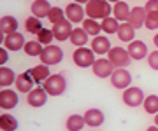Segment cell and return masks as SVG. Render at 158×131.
Returning a JSON list of instances; mask_svg holds the SVG:
<instances>
[{"label":"cell","mask_w":158,"mask_h":131,"mask_svg":"<svg viewBox=\"0 0 158 131\" xmlns=\"http://www.w3.org/2000/svg\"><path fill=\"white\" fill-rule=\"evenodd\" d=\"M86 17L91 19H106L113 14V6L107 0H90L85 7Z\"/></svg>","instance_id":"6da1fadb"},{"label":"cell","mask_w":158,"mask_h":131,"mask_svg":"<svg viewBox=\"0 0 158 131\" xmlns=\"http://www.w3.org/2000/svg\"><path fill=\"white\" fill-rule=\"evenodd\" d=\"M42 87L46 89V93L49 96H62L65 93V89H67V79H65L63 74H53L42 84Z\"/></svg>","instance_id":"7a4b0ae2"},{"label":"cell","mask_w":158,"mask_h":131,"mask_svg":"<svg viewBox=\"0 0 158 131\" xmlns=\"http://www.w3.org/2000/svg\"><path fill=\"white\" fill-rule=\"evenodd\" d=\"M95 56L97 54L93 52L91 47H76V51L72 54V60L79 68H90V67H93V63L97 61Z\"/></svg>","instance_id":"3957f363"},{"label":"cell","mask_w":158,"mask_h":131,"mask_svg":"<svg viewBox=\"0 0 158 131\" xmlns=\"http://www.w3.org/2000/svg\"><path fill=\"white\" fill-rule=\"evenodd\" d=\"M107 60L113 63L114 68H125V67H128L130 65V54H128V49H125V47H118L114 46L107 54Z\"/></svg>","instance_id":"277c9868"},{"label":"cell","mask_w":158,"mask_h":131,"mask_svg":"<svg viewBox=\"0 0 158 131\" xmlns=\"http://www.w3.org/2000/svg\"><path fill=\"white\" fill-rule=\"evenodd\" d=\"M39 60H40V63H44L48 67L58 65V63L63 61V49L58 47V46H53V44H51V46H46Z\"/></svg>","instance_id":"5b68a950"},{"label":"cell","mask_w":158,"mask_h":131,"mask_svg":"<svg viewBox=\"0 0 158 131\" xmlns=\"http://www.w3.org/2000/svg\"><path fill=\"white\" fill-rule=\"evenodd\" d=\"M109 79H111V86H113L114 89H123L125 91V89L130 87L134 77H132V74L127 68H116Z\"/></svg>","instance_id":"8992f818"},{"label":"cell","mask_w":158,"mask_h":131,"mask_svg":"<svg viewBox=\"0 0 158 131\" xmlns=\"http://www.w3.org/2000/svg\"><path fill=\"white\" fill-rule=\"evenodd\" d=\"M121 98H123V103L127 105V107H130V108L139 107V105H142L144 100H146L144 91H142L141 87H132V86H130L128 89H125Z\"/></svg>","instance_id":"52a82bcc"},{"label":"cell","mask_w":158,"mask_h":131,"mask_svg":"<svg viewBox=\"0 0 158 131\" xmlns=\"http://www.w3.org/2000/svg\"><path fill=\"white\" fill-rule=\"evenodd\" d=\"M91 70H93V75H97L98 79H107V77L113 75V72L116 68L113 67V63L109 61L107 58H97V61L93 63Z\"/></svg>","instance_id":"ba28073f"},{"label":"cell","mask_w":158,"mask_h":131,"mask_svg":"<svg viewBox=\"0 0 158 131\" xmlns=\"http://www.w3.org/2000/svg\"><path fill=\"white\" fill-rule=\"evenodd\" d=\"M91 49L98 58H102L104 54H109V51L113 49V44H111L107 35H98V37L91 39Z\"/></svg>","instance_id":"9c48e42d"},{"label":"cell","mask_w":158,"mask_h":131,"mask_svg":"<svg viewBox=\"0 0 158 131\" xmlns=\"http://www.w3.org/2000/svg\"><path fill=\"white\" fill-rule=\"evenodd\" d=\"M48 93H46V89L42 87V86H39V87H35V89H32V91L28 93V96H27V103H28L30 107L34 108H39V107H44L46 103H48Z\"/></svg>","instance_id":"30bf717a"},{"label":"cell","mask_w":158,"mask_h":131,"mask_svg":"<svg viewBox=\"0 0 158 131\" xmlns=\"http://www.w3.org/2000/svg\"><path fill=\"white\" fill-rule=\"evenodd\" d=\"M25 46H27L25 35L18 33V32L6 35V39H4V47H6L7 51H23Z\"/></svg>","instance_id":"8fae6325"},{"label":"cell","mask_w":158,"mask_h":131,"mask_svg":"<svg viewBox=\"0 0 158 131\" xmlns=\"http://www.w3.org/2000/svg\"><path fill=\"white\" fill-rule=\"evenodd\" d=\"M65 16L70 23H83L86 16L85 7L81 4H76V2H70L67 7H65Z\"/></svg>","instance_id":"7c38bea8"},{"label":"cell","mask_w":158,"mask_h":131,"mask_svg":"<svg viewBox=\"0 0 158 131\" xmlns=\"http://www.w3.org/2000/svg\"><path fill=\"white\" fill-rule=\"evenodd\" d=\"M128 54H130L132 60L141 61V60L149 56V49H148L146 42H142V40H134V42L128 44Z\"/></svg>","instance_id":"4fadbf2b"},{"label":"cell","mask_w":158,"mask_h":131,"mask_svg":"<svg viewBox=\"0 0 158 131\" xmlns=\"http://www.w3.org/2000/svg\"><path fill=\"white\" fill-rule=\"evenodd\" d=\"M53 33H55V39L58 40V42H63V40H70V35H72L74 28H72V23L69 21V19H65V21H62V23L58 25H53Z\"/></svg>","instance_id":"5bb4252c"},{"label":"cell","mask_w":158,"mask_h":131,"mask_svg":"<svg viewBox=\"0 0 158 131\" xmlns=\"http://www.w3.org/2000/svg\"><path fill=\"white\" fill-rule=\"evenodd\" d=\"M85 122L90 128H98L106 122V114L100 108H88L85 112Z\"/></svg>","instance_id":"9a60e30c"},{"label":"cell","mask_w":158,"mask_h":131,"mask_svg":"<svg viewBox=\"0 0 158 131\" xmlns=\"http://www.w3.org/2000/svg\"><path fill=\"white\" fill-rule=\"evenodd\" d=\"M34 84H35V80H34V77H32V74H30V70L23 72V74H19L16 77V89H18V93H27V94H28L32 89H35Z\"/></svg>","instance_id":"2e32d148"},{"label":"cell","mask_w":158,"mask_h":131,"mask_svg":"<svg viewBox=\"0 0 158 131\" xmlns=\"http://www.w3.org/2000/svg\"><path fill=\"white\" fill-rule=\"evenodd\" d=\"M19 103V96H18V93L14 89H2L0 93V107L4 108V110H11L14 108Z\"/></svg>","instance_id":"e0dca14e"},{"label":"cell","mask_w":158,"mask_h":131,"mask_svg":"<svg viewBox=\"0 0 158 131\" xmlns=\"http://www.w3.org/2000/svg\"><path fill=\"white\" fill-rule=\"evenodd\" d=\"M146 19H148V12L144 7L137 6V7H132V12H130V19L128 23L134 26V28H142L146 25Z\"/></svg>","instance_id":"ac0fdd59"},{"label":"cell","mask_w":158,"mask_h":131,"mask_svg":"<svg viewBox=\"0 0 158 131\" xmlns=\"http://www.w3.org/2000/svg\"><path fill=\"white\" fill-rule=\"evenodd\" d=\"M51 9H53V6L48 0H34V4H32V16L39 17V19H44V17L49 16Z\"/></svg>","instance_id":"d6986e66"},{"label":"cell","mask_w":158,"mask_h":131,"mask_svg":"<svg viewBox=\"0 0 158 131\" xmlns=\"http://www.w3.org/2000/svg\"><path fill=\"white\" fill-rule=\"evenodd\" d=\"M30 74H32V77H34L35 84H44L46 80L53 75L49 72V67L44 65V63H40V65H37V67H34V68H30Z\"/></svg>","instance_id":"ffe728a7"},{"label":"cell","mask_w":158,"mask_h":131,"mask_svg":"<svg viewBox=\"0 0 158 131\" xmlns=\"http://www.w3.org/2000/svg\"><path fill=\"white\" fill-rule=\"evenodd\" d=\"M130 12H132V7H130L127 2H118V4H114V7H113V14L119 23H128Z\"/></svg>","instance_id":"44dd1931"},{"label":"cell","mask_w":158,"mask_h":131,"mask_svg":"<svg viewBox=\"0 0 158 131\" xmlns=\"http://www.w3.org/2000/svg\"><path fill=\"white\" fill-rule=\"evenodd\" d=\"M118 39L121 40V42H134L135 40V28L132 26L130 23H121L118 28Z\"/></svg>","instance_id":"7402d4cb"},{"label":"cell","mask_w":158,"mask_h":131,"mask_svg":"<svg viewBox=\"0 0 158 131\" xmlns=\"http://www.w3.org/2000/svg\"><path fill=\"white\" fill-rule=\"evenodd\" d=\"M16 77L18 75L14 74L12 68H9V67H0V86H2L4 89L14 84V82H16Z\"/></svg>","instance_id":"603a6c76"},{"label":"cell","mask_w":158,"mask_h":131,"mask_svg":"<svg viewBox=\"0 0 158 131\" xmlns=\"http://www.w3.org/2000/svg\"><path fill=\"white\" fill-rule=\"evenodd\" d=\"M88 40H90V35L85 32V28H74L72 35H70V42H72V46L85 47L86 44H88Z\"/></svg>","instance_id":"cb8c5ba5"},{"label":"cell","mask_w":158,"mask_h":131,"mask_svg":"<svg viewBox=\"0 0 158 131\" xmlns=\"http://www.w3.org/2000/svg\"><path fill=\"white\" fill-rule=\"evenodd\" d=\"M0 32L6 33V35L18 32V19L14 16H2V21H0Z\"/></svg>","instance_id":"d4e9b609"},{"label":"cell","mask_w":158,"mask_h":131,"mask_svg":"<svg viewBox=\"0 0 158 131\" xmlns=\"http://www.w3.org/2000/svg\"><path fill=\"white\" fill-rule=\"evenodd\" d=\"M85 115H79V114H72L70 117H67V131H81L85 128Z\"/></svg>","instance_id":"484cf974"},{"label":"cell","mask_w":158,"mask_h":131,"mask_svg":"<svg viewBox=\"0 0 158 131\" xmlns=\"http://www.w3.org/2000/svg\"><path fill=\"white\" fill-rule=\"evenodd\" d=\"M18 119L11 114H2L0 115V129L2 131H16L18 129Z\"/></svg>","instance_id":"4316f807"},{"label":"cell","mask_w":158,"mask_h":131,"mask_svg":"<svg viewBox=\"0 0 158 131\" xmlns=\"http://www.w3.org/2000/svg\"><path fill=\"white\" fill-rule=\"evenodd\" d=\"M102 32L104 33H107V35H114V33H118V28H119V21L116 19L114 16H109L106 17V19H102Z\"/></svg>","instance_id":"83f0119b"},{"label":"cell","mask_w":158,"mask_h":131,"mask_svg":"<svg viewBox=\"0 0 158 131\" xmlns=\"http://www.w3.org/2000/svg\"><path fill=\"white\" fill-rule=\"evenodd\" d=\"M23 51H25V54H27V56L40 58V54H42V51H44V46L40 44L39 40H28Z\"/></svg>","instance_id":"f1b7e54d"},{"label":"cell","mask_w":158,"mask_h":131,"mask_svg":"<svg viewBox=\"0 0 158 131\" xmlns=\"http://www.w3.org/2000/svg\"><path fill=\"white\" fill-rule=\"evenodd\" d=\"M83 28H85V32L90 37H98L102 32V25L97 21V19H91V17H88V19H85L83 21Z\"/></svg>","instance_id":"f546056e"},{"label":"cell","mask_w":158,"mask_h":131,"mask_svg":"<svg viewBox=\"0 0 158 131\" xmlns=\"http://www.w3.org/2000/svg\"><path fill=\"white\" fill-rule=\"evenodd\" d=\"M142 107L146 110V114L149 115H156L158 114V94H148Z\"/></svg>","instance_id":"4dcf8cb0"},{"label":"cell","mask_w":158,"mask_h":131,"mask_svg":"<svg viewBox=\"0 0 158 131\" xmlns=\"http://www.w3.org/2000/svg\"><path fill=\"white\" fill-rule=\"evenodd\" d=\"M42 28H44V26H42V21H40L39 17H35V16H30L28 19L25 21V30H27L28 33L39 35Z\"/></svg>","instance_id":"1f68e13d"},{"label":"cell","mask_w":158,"mask_h":131,"mask_svg":"<svg viewBox=\"0 0 158 131\" xmlns=\"http://www.w3.org/2000/svg\"><path fill=\"white\" fill-rule=\"evenodd\" d=\"M48 19H49L53 25H58V23H62V21H65V19H67V16H65V9L53 6V9H51Z\"/></svg>","instance_id":"d6a6232c"},{"label":"cell","mask_w":158,"mask_h":131,"mask_svg":"<svg viewBox=\"0 0 158 131\" xmlns=\"http://www.w3.org/2000/svg\"><path fill=\"white\" fill-rule=\"evenodd\" d=\"M37 40H39L42 46H51V42L55 40V33H53V30L42 28V30H40V33L37 35Z\"/></svg>","instance_id":"836d02e7"},{"label":"cell","mask_w":158,"mask_h":131,"mask_svg":"<svg viewBox=\"0 0 158 131\" xmlns=\"http://www.w3.org/2000/svg\"><path fill=\"white\" fill-rule=\"evenodd\" d=\"M144 9H146L148 16L158 17V0H148L146 6H144Z\"/></svg>","instance_id":"e575fe53"},{"label":"cell","mask_w":158,"mask_h":131,"mask_svg":"<svg viewBox=\"0 0 158 131\" xmlns=\"http://www.w3.org/2000/svg\"><path fill=\"white\" fill-rule=\"evenodd\" d=\"M148 65H149L153 70L158 72V49H155L153 52H149V56H148Z\"/></svg>","instance_id":"d590c367"},{"label":"cell","mask_w":158,"mask_h":131,"mask_svg":"<svg viewBox=\"0 0 158 131\" xmlns=\"http://www.w3.org/2000/svg\"><path fill=\"white\" fill-rule=\"evenodd\" d=\"M7 61H9V51L6 47H0V67H4Z\"/></svg>","instance_id":"8d00e7d4"},{"label":"cell","mask_w":158,"mask_h":131,"mask_svg":"<svg viewBox=\"0 0 158 131\" xmlns=\"http://www.w3.org/2000/svg\"><path fill=\"white\" fill-rule=\"evenodd\" d=\"M72 2H76V4H81V6H86L90 0H72Z\"/></svg>","instance_id":"74e56055"},{"label":"cell","mask_w":158,"mask_h":131,"mask_svg":"<svg viewBox=\"0 0 158 131\" xmlns=\"http://www.w3.org/2000/svg\"><path fill=\"white\" fill-rule=\"evenodd\" d=\"M153 42H155V47L158 49V33L155 35V37H153Z\"/></svg>","instance_id":"f35d334b"},{"label":"cell","mask_w":158,"mask_h":131,"mask_svg":"<svg viewBox=\"0 0 158 131\" xmlns=\"http://www.w3.org/2000/svg\"><path fill=\"white\" fill-rule=\"evenodd\" d=\"M146 131H158V126H155V124H153V126H149V128H148Z\"/></svg>","instance_id":"ab89813d"},{"label":"cell","mask_w":158,"mask_h":131,"mask_svg":"<svg viewBox=\"0 0 158 131\" xmlns=\"http://www.w3.org/2000/svg\"><path fill=\"white\" fill-rule=\"evenodd\" d=\"M109 4H118V2H123V0H107Z\"/></svg>","instance_id":"60d3db41"},{"label":"cell","mask_w":158,"mask_h":131,"mask_svg":"<svg viewBox=\"0 0 158 131\" xmlns=\"http://www.w3.org/2000/svg\"><path fill=\"white\" fill-rule=\"evenodd\" d=\"M155 126H158V114L155 115Z\"/></svg>","instance_id":"b9f144b4"}]
</instances>
